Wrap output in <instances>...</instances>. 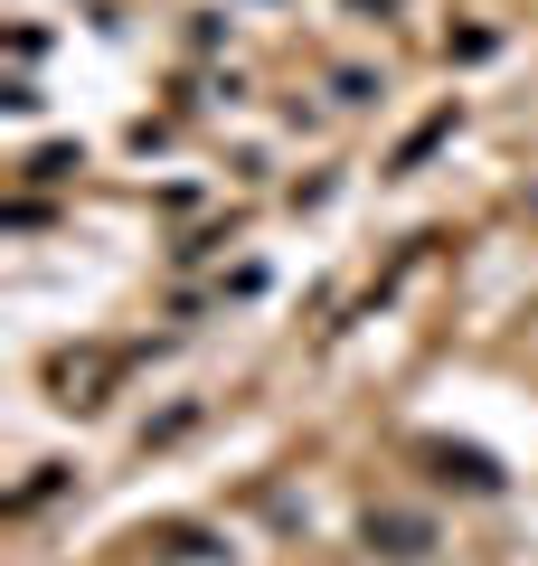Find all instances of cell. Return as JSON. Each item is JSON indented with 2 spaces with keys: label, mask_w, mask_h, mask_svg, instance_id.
<instances>
[{
  "label": "cell",
  "mask_w": 538,
  "mask_h": 566,
  "mask_svg": "<svg viewBox=\"0 0 538 566\" xmlns=\"http://www.w3.org/2000/svg\"><path fill=\"white\" fill-rule=\"evenodd\" d=\"M369 547H379V557H425L435 528H425L416 510H369Z\"/></svg>",
  "instance_id": "obj_1"
}]
</instances>
